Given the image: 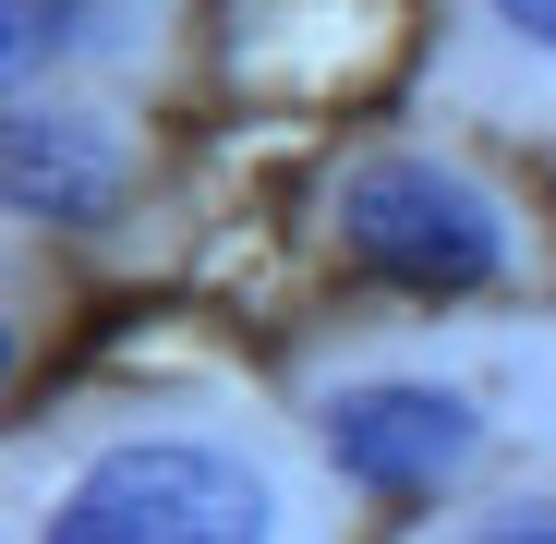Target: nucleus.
<instances>
[{
	"label": "nucleus",
	"mask_w": 556,
	"mask_h": 544,
	"mask_svg": "<svg viewBox=\"0 0 556 544\" xmlns=\"http://www.w3.org/2000/svg\"><path fill=\"white\" fill-rule=\"evenodd\" d=\"M327 460L363 496H435L472 460V400H447V388H351V400H327Z\"/></svg>",
	"instance_id": "7ed1b4c3"
},
{
	"label": "nucleus",
	"mask_w": 556,
	"mask_h": 544,
	"mask_svg": "<svg viewBox=\"0 0 556 544\" xmlns=\"http://www.w3.org/2000/svg\"><path fill=\"white\" fill-rule=\"evenodd\" d=\"M37 544H266V484L194 435H134L73 472Z\"/></svg>",
	"instance_id": "f257e3e1"
},
{
	"label": "nucleus",
	"mask_w": 556,
	"mask_h": 544,
	"mask_svg": "<svg viewBox=\"0 0 556 544\" xmlns=\"http://www.w3.org/2000/svg\"><path fill=\"white\" fill-rule=\"evenodd\" d=\"M496 25L532 37V49H556V0H496Z\"/></svg>",
	"instance_id": "0eeeda50"
},
{
	"label": "nucleus",
	"mask_w": 556,
	"mask_h": 544,
	"mask_svg": "<svg viewBox=\"0 0 556 544\" xmlns=\"http://www.w3.org/2000/svg\"><path fill=\"white\" fill-rule=\"evenodd\" d=\"M472 544H556V508H496Z\"/></svg>",
	"instance_id": "423d86ee"
},
{
	"label": "nucleus",
	"mask_w": 556,
	"mask_h": 544,
	"mask_svg": "<svg viewBox=\"0 0 556 544\" xmlns=\"http://www.w3.org/2000/svg\"><path fill=\"white\" fill-rule=\"evenodd\" d=\"M49 49H73V0H13V37H0V61L37 73Z\"/></svg>",
	"instance_id": "39448f33"
},
{
	"label": "nucleus",
	"mask_w": 556,
	"mask_h": 544,
	"mask_svg": "<svg viewBox=\"0 0 556 544\" xmlns=\"http://www.w3.org/2000/svg\"><path fill=\"white\" fill-rule=\"evenodd\" d=\"M0 181H13L25 218H98L122 194V146L98 122H61V110H25L13 146H0Z\"/></svg>",
	"instance_id": "20e7f679"
},
{
	"label": "nucleus",
	"mask_w": 556,
	"mask_h": 544,
	"mask_svg": "<svg viewBox=\"0 0 556 544\" xmlns=\"http://www.w3.org/2000/svg\"><path fill=\"white\" fill-rule=\"evenodd\" d=\"M339 242H351V266H376L388 291H424V303H459V291H484L496 266H508L496 206L459 169H435V157L351 169L339 181Z\"/></svg>",
	"instance_id": "f03ea898"
}]
</instances>
